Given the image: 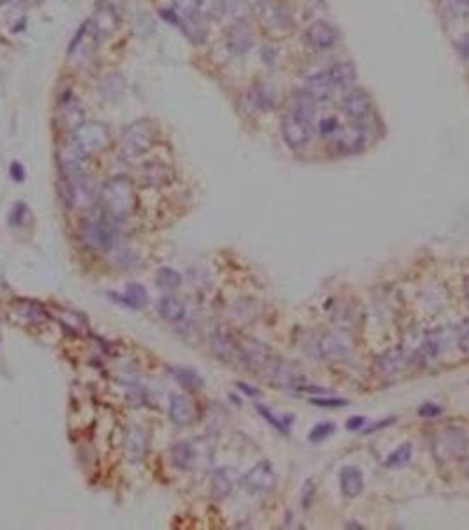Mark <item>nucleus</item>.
<instances>
[{
    "label": "nucleus",
    "mask_w": 469,
    "mask_h": 530,
    "mask_svg": "<svg viewBox=\"0 0 469 530\" xmlns=\"http://www.w3.org/2000/svg\"><path fill=\"white\" fill-rule=\"evenodd\" d=\"M341 489L348 498L358 497L363 492V474L360 468L348 465L341 472Z\"/></svg>",
    "instance_id": "24"
},
{
    "label": "nucleus",
    "mask_w": 469,
    "mask_h": 530,
    "mask_svg": "<svg viewBox=\"0 0 469 530\" xmlns=\"http://www.w3.org/2000/svg\"><path fill=\"white\" fill-rule=\"evenodd\" d=\"M27 211H29V209H27L25 203H16V205L11 209V214H9V224H11V227H20Z\"/></svg>",
    "instance_id": "45"
},
{
    "label": "nucleus",
    "mask_w": 469,
    "mask_h": 530,
    "mask_svg": "<svg viewBox=\"0 0 469 530\" xmlns=\"http://www.w3.org/2000/svg\"><path fill=\"white\" fill-rule=\"evenodd\" d=\"M280 131H282V138L286 141V146L295 150L304 149L311 141V138H313V124L300 119V117H296L291 112L286 117H282Z\"/></svg>",
    "instance_id": "9"
},
{
    "label": "nucleus",
    "mask_w": 469,
    "mask_h": 530,
    "mask_svg": "<svg viewBox=\"0 0 469 530\" xmlns=\"http://www.w3.org/2000/svg\"><path fill=\"white\" fill-rule=\"evenodd\" d=\"M169 417L177 426H189L196 419V408L187 396L173 394L169 400Z\"/></svg>",
    "instance_id": "17"
},
{
    "label": "nucleus",
    "mask_w": 469,
    "mask_h": 530,
    "mask_svg": "<svg viewBox=\"0 0 469 530\" xmlns=\"http://www.w3.org/2000/svg\"><path fill=\"white\" fill-rule=\"evenodd\" d=\"M156 143V126L150 120H136L122 132V156L128 159L140 158Z\"/></svg>",
    "instance_id": "3"
},
{
    "label": "nucleus",
    "mask_w": 469,
    "mask_h": 530,
    "mask_svg": "<svg viewBox=\"0 0 469 530\" xmlns=\"http://www.w3.org/2000/svg\"><path fill=\"white\" fill-rule=\"evenodd\" d=\"M62 311H64L66 319H64L62 315L53 313V319H57V322H60L64 327L71 329V331H76V332L85 331V320H83L76 311H67V310H62Z\"/></svg>",
    "instance_id": "39"
},
{
    "label": "nucleus",
    "mask_w": 469,
    "mask_h": 530,
    "mask_svg": "<svg viewBox=\"0 0 469 530\" xmlns=\"http://www.w3.org/2000/svg\"><path fill=\"white\" fill-rule=\"evenodd\" d=\"M411 452H413L411 443L409 442L402 443V446H399L394 452H390V456H388L387 461H385V467L388 468L402 467V465H406L407 461L411 460Z\"/></svg>",
    "instance_id": "36"
},
{
    "label": "nucleus",
    "mask_w": 469,
    "mask_h": 530,
    "mask_svg": "<svg viewBox=\"0 0 469 530\" xmlns=\"http://www.w3.org/2000/svg\"><path fill=\"white\" fill-rule=\"evenodd\" d=\"M215 13L221 16H228L234 21H242L245 16L247 0H215Z\"/></svg>",
    "instance_id": "29"
},
{
    "label": "nucleus",
    "mask_w": 469,
    "mask_h": 530,
    "mask_svg": "<svg viewBox=\"0 0 469 530\" xmlns=\"http://www.w3.org/2000/svg\"><path fill=\"white\" fill-rule=\"evenodd\" d=\"M157 311L166 322H180L185 316V306L173 295H166L160 299L157 304Z\"/></svg>",
    "instance_id": "28"
},
{
    "label": "nucleus",
    "mask_w": 469,
    "mask_h": 530,
    "mask_svg": "<svg viewBox=\"0 0 469 530\" xmlns=\"http://www.w3.org/2000/svg\"><path fill=\"white\" fill-rule=\"evenodd\" d=\"M119 221L111 220L106 212L86 216L82 227V237L85 244L94 249H110L119 237Z\"/></svg>",
    "instance_id": "2"
},
{
    "label": "nucleus",
    "mask_w": 469,
    "mask_h": 530,
    "mask_svg": "<svg viewBox=\"0 0 469 530\" xmlns=\"http://www.w3.org/2000/svg\"><path fill=\"white\" fill-rule=\"evenodd\" d=\"M8 2H11V0H0V5H4V4H8Z\"/></svg>",
    "instance_id": "56"
},
{
    "label": "nucleus",
    "mask_w": 469,
    "mask_h": 530,
    "mask_svg": "<svg viewBox=\"0 0 469 530\" xmlns=\"http://www.w3.org/2000/svg\"><path fill=\"white\" fill-rule=\"evenodd\" d=\"M311 402L314 403V405H328V406H341V405H346L344 400H311Z\"/></svg>",
    "instance_id": "50"
},
{
    "label": "nucleus",
    "mask_w": 469,
    "mask_h": 530,
    "mask_svg": "<svg viewBox=\"0 0 469 530\" xmlns=\"http://www.w3.org/2000/svg\"><path fill=\"white\" fill-rule=\"evenodd\" d=\"M101 205L103 211L110 216L111 220L122 221L132 214L138 207V196H136L134 184L131 178L123 177V175H117V177L110 178L104 184L101 195Z\"/></svg>",
    "instance_id": "1"
},
{
    "label": "nucleus",
    "mask_w": 469,
    "mask_h": 530,
    "mask_svg": "<svg viewBox=\"0 0 469 530\" xmlns=\"http://www.w3.org/2000/svg\"><path fill=\"white\" fill-rule=\"evenodd\" d=\"M23 2H32V4H37V2H41V0H23Z\"/></svg>",
    "instance_id": "55"
},
{
    "label": "nucleus",
    "mask_w": 469,
    "mask_h": 530,
    "mask_svg": "<svg viewBox=\"0 0 469 530\" xmlns=\"http://www.w3.org/2000/svg\"><path fill=\"white\" fill-rule=\"evenodd\" d=\"M148 439L147 433H145L141 428H132L129 430L128 439H125V456H128L131 461H140L143 460L145 452H147Z\"/></svg>",
    "instance_id": "27"
},
{
    "label": "nucleus",
    "mask_w": 469,
    "mask_h": 530,
    "mask_svg": "<svg viewBox=\"0 0 469 530\" xmlns=\"http://www.w3.org/2000/svg\"><path fill=\"white\" fill-rule=\"evenodd\" d=\"M57 122L66 131H76L85 122V112H83V108L80 106L78 101L73 100V97L62 100L58 103Z\"/></svg>",
    "instance_id": "14"
},
{
    "label": "nucleus",
    "mask_w": 469,
    "mask_h": 530,
    "mask_svg": "<svg viewBox=\"0 0 469 530\" xmlns=\"http://www.w3.org/2000/svg\"><path fill=\"white\" fill-rule=\"evenodd\" d=\"M362 424H365V419L358 415V417L348 419V423H346V428H348V430H357V428H360V426H362Z\"/></svg>",
    "instance_id": "49"
},
{
    "label": "nucleus",
    "mask_w": 469,
    "mask_h": 530,
    "mask_svg": "<svg viewBox=\"0 0 469 530\" xmlns=\"http://www.w3.org/2000/svg\"><path fill=\"white\" fill-rule=\"evenodd\" d=\"M86 25H88V32L92 34V38L95 41H103V39L110 38L111 34L119 29V13H117V9L113 5L103 2L95 9V13L92 14L91 20L86 21Z\"/></svg>",
    "instance_id": "10"
},
{
    "label": "nucleus",
    "mask_w": 469,
    "mask_h": 530,
    "mask_svg": "<svg viewBox=\"0 0 469 530\" xmlns=\"http://www.w3.org/2000/svg\"><path fill=\"white\" fill-rule=\"evenodd\" d=\"M330 141L339 154H357L365 147V129L357 124L341 126Z\"/></svg>",
    "instance_id": "12"
},
{
    "label": "nucleus",
    "mask_w": 469,
    "mask_h": 530,
    "mask_svg": "<svg viewBox=\"0 0 469 530\" xmlns=\"http://www.w3.org/2000/svg\"><path fill=\"white\" fill-rule=\"evenodd\" d=\"M317 350L326 359H342L350 354V348L346 345L344 340H341L335 334H323L321 340L317 341Z\"/></svg>",
    "instance_id": "26"
},
{
    "label": "nucleus",
    "mask_w": 469,
    "mask_h": 530,
    "mask_svg": "<svg viewBox=\"0 0 469 530\" xmlns=\"http://www.w3.org/2000/svg\"><path fill=\"white\" fill-rule=\"evenodd\" d=\"M202 5L203 0H173V13L177 14L178 21H180L182 18L200 13Z\"/></svg>",
    "instance_id": "37"
},
{
    "label": "nucleus",
    "mask_w": 469,
    "mask_h": 530,
    "mask_svg": "<svg viewBox=\"0 0 469 530\" xmlns=\"http://www.w3.org/2000/svg\"><path fill=\"white\" fill-rule=\"evenodd\" d=\"M276 359L274 352L265 343L258 340H239V348H237V362L247 371L256 373V375H263L267 371L268 366L272 365V360Z\"/></svg>",
    "instance_id": "5"
},
{
    "label": "nucleus",
    "mask_w": 469,
    "mask_h": 530,
    "mask_svg": "<svg viewBox=\"0 0 469 530\" xmlns=\"http://www.w3.org/2000/svg\"><path fill=\"white\" fill-rule=\"evenodd\" d=\"M341 129V124L337 122V119H333V117H330V119H325V120H321L320 122V132H321V137L325 138V140H332L335 135H337V131Z\"/></svg>",
    "instance_id": "42"
},
{
    "label": "nucleus",
    "mask_w": 469,
    "mask_h": 530,
    "mask_svg": "<svg viewBox=\"0 0 469 530\" xmlns=\"http://www.w3.org/2000/svg\"><path fill=\"white\" fill-rule=\"evenodd\" d=\"M258 411H259V414L263 415V417L267 419L268 423L272 424V426L277 428V430H279V431H288V423H286V419L276 417V415L272 414V412L268 411V408H265V406H261V405H258Z\"/></svg>",
    "instance_id": "43"
},
{
    "label": "nucleus",
    "mask_w": 469,
    "mask_h": 530,
    "mask_svg": "<svg viewBox=\"0 0 469 530\" xmlns=\"http://www.w3.org/2000/svg\"><path fill=\"white\" fill-rule=\"evenodd\" d=\"M457 2H461L462 5H468V8H469V0H457Z\"/></svg>",
    "instance_id": "54"
},
{
    "label": "nucleus",
    "mask_w": 469,
    "mask_h": 530,
    "mask_svg": "<svg viewBox=\"0 0 469 530\" xmlns=\"http://www.w3.org/2000/svg\"><path fill=\"white\" fill-rule=\"evenodd\" d=\"M111 299H115L120 304L132 308V310H141V308H145L148 304V294L147 290H145V286L140 285V283H129V285L125 286L123 294H115V292H113Z\"/></svg>",
    "instance_id": "22"
},
{
    "label": "nucleus",
    "mask_w": 469,
    "mask_h": 530,
    "mask_svg": "<svg viewBox=\"0 0 469 530\" xmlns=\"http://www.w3.org/2000/svg\"><path fill=\"white\" fill-rule=\"evenodd\" d=\"M156 283L163 290H175L182 283V276L175 269L169 267H160L156 274Z\"/></svg>",
    "instance_id": "34"
},
{
    "label": "nucleus",
    "mask_w": 469,
    "mask_h": 530,
    "mask_svg": "<svg viewBox=\"0 0 469 530\" xmlns=\"http://www.w3.org/2000/svg\"><path fill=\"white\" fill-rule=\"evenodd\" d=\"M328 76L335 89H348L357 82V67L350 60H337L330 66Z\"/></svg>",
    "instance_id": "23"
},
{
    "label": "nucleus",
    "mask_w": 469,
    "mask_h": 530,
    "mask_svg": "<svg viewBox=\"0 0 469 530\" xmlns=\"http://www.w3.org/2000/svg\"><path fill=\"white\" fill-rule=\"evenodd\" d=\"M406 362L407 356L402 352V348H395V350H388V352L381 354L376 359V371L381 377H392L395 373H399L406 366Z\"/></svg>",
    "instance_id": "20"
},
{
    "label": "nucleus",
    "mask_w": 469,
    "mask_h": 530,
    "mask_svg": "<svg viewBox=\"0 0 469 530\" xmlns=\"http://www.w3.org/2000/svg\"><path fill=\"white\" fill-rule=\"evenodd\" d=\"M252 103L259 108V110H270L276 104V100H274V94H272L268 89L265 87H256L254 92H252Z\"/></svg>",
    "instance_id": "40"
},
{
    "label": "nucleus",
    "mask_w": 469,
    "mask_h": 530,
    "mask_svg": "<svg viewBox=\"0 0 469 530\" xmlns=\"http://www.w3.org/2000/svg\"><path fill=\"white\" fill-rule=\"evenodd\" d=\"M314 492H316V486L313 485V481L309 479L304 485V489H302V495H304V497H302V504H304L305 509L311 505V500L314 498Z\"/></svg>",
    "instance_id": "46"
},
{
    "label": "nucleus",
    "mask_w": 469,
    "mask_h": 530,
    "mask_svg": "<svg viewBox=\"0 0 469 530\" xmlns=\"http://www.w3.org/2000/svg\"><path fill=\"white\" fill-rule=\"evenodd\" d=\"M342 110H344L346 117L353 122V124L360 126L365 129L367 122L374 117V108H372V100L362 89H354L350 94H346L342 100Z\"/></svg>",
    "instance_id": "8"
},
{
    "label": "nucleus",
    "mask_w": 469,
    "mask_h": 530,
    "mask_svg": "<svg viewBox=\"0 0 469 530\" xmlns=\"http://www.w3.org/2000/svg\"><path fill=\"white\" fill-rule=\"evenodd\" d=\"M392 423H395V417L387 419V421H379V423H376V426H369V428H367V430H365V433H374L376 430H379V428H387V426H390Z\"/></svg>",
    "instance_id": "51"
},
{
    "label": "nucleus",
    "mask_w": 469,
    "mask_h": 530,
    "mask_svg": "<svg viewBox=\"0 0 469 530\" xmlns=\"http://www.w3.org/2000/svg\"><path fill=\"white\" fill-rule=\"evenodd\" d=\"M420 414L422 415H429V417H432V415H440L441 414V406L437 405H424L422 408H420Z\"/></svg>",
    "instance_id": "48"
},
{
    "label": "nucleus",
    "mask_w": 469,
    "mask_h": 530,
    "mask_svg": "<svg viewBox=\"0 0 469 530\" xmlns=\"http://www.w3.org/2000/svg\"><path fill=\"white\" fill-rule=\"evenodd\" d=\"M333 91H335V85L330 80L328 71L326 73H317V75H313L311 78L307 80L305 83V94H309L313 97L314 101H326L332 97Z\"/></svg>",
    "instance_id": "21"
},
{
    "label": "nucleus",
    "mask_w": 469,
    "mask_h": 530,
    "mask_svg": "<svg viewBox=\"0 0 469 530\" xmlns=\"http://www.w3.org/2000/svg\"><path fill=\"white\" fill-rule=\"evenodd\" d=\"M210 347H212V350H214V354L219 359L230 362V360L237 359L239 340L226 329H215L212 336H210Z\"/></svg>",
    "instance_id": "16"
},
{
    "label": "nucleus",
    "mask_w": 469,
    "mask_h": 530,
    "mask_svg": "<svg viewBox=\"0 0 469 530\" xmlns=\"http://www.w3.org/2000/svg\"><path fill=\"white\" fill-rule=\"evenodd\" d=\"M254 11L267 29H284L289 23L288 11L276 0H265Z\"/></svg>",
    "instance_id": "15"
},
{
    "label": "nucleus",
    "mask_w": 469,
    "mask_h": 530,
    "mask_svg": "<svg viewBox=\"0 0 469 530\" xmlns=\"http://www.w3.org/2000/svg\"><path fill=\"white\" fill-rule=\"evenodd\" d=\"M231 492V481L228 477V474L224 470H217L214 474V479H212V493L214 497L224 498L228 497Z\"/></svg>",
    "instance_id": "38"
},
{
    "label": "nucleus",
    "mask_w": 469,
    "mask_h": 530,
    "mask_svg": "<svg viewBox=\"0 0 469 530\" xmlns=\"http://www.w3.org/2000/svg\"><path fill=\"white\" fill-rule=\"evenodd\" d=\"M180 30L184 32V36L189 39L193 45H202L205 43L206 36H208V30H206V18L203 16V13L191 14L187 18H182L180 21Z\"/></svg>",
    "instance_id": "18"
},
{
    "label": "nucleus",
    "mask_w": 469,
    "mask_h": 530,
    "mask_svg": "<svg viewBox=\"0 0 469 530\" xmlns=\"http://www.w3.org/2000/svg\"><path fill=\"white\" fill-rule=\"evenodd\" d=\"M457 345L462 352L469 354V322L462 323L461 327L457 329Z\"/></svg>",
    "instance_id": "44"
},
{
    "label": "nucleus",
    "mask_w": 469,
    "mask_h": 530,
    "mask_svg": "<svg viewBox=\"0 0 469 530\" xmlns=\"http://www.w3.org/2000/svg\"><path fill=\"white\" fill-rule=\"evenodd\" d=\"M171 178V170H169L168 166L159 165V163L148 165L143 172V181L148 186H165Z\"/></svg>",
    "instance_id": "33"
},
{
    "label": "nucleus",
    "mask_w": 469,
    "mask_h": 530,
    "mask_svg": "<svg viewBox=\"0 0 469 530\" xmlns=\"http://www.w3.org/2000/svg\"><path fill=\"white\" fill-rule=\"evenodd\" d=\"M9 175H11V178L14 181V183H23L25 181V170H23V166H21V163L14 161L11 163V166H9Z\"/></svg>",
    "instance_id": "47"
},
{
    "label": "nucleus",
    "mask_w": 469,
    "mask_h": 530,
    "mask_svg": "<svg viewBox=\"0 0 469 530\" xmlns=\"http://www.w3.org/2000/svg\"><path fill=\"white\" fill-rule=\"evenodd\" d=\"M242 485L245 486L249 492L267 493L276 488L277 476L276 472H274V468H272L267 461H261V463L254 465V467L242 477Z\"/></svg>",
    "instance_id": "11"
},
{
    "label": "nucleus",
    "mask_w": 469,
    "mask_h": 530,
    "mask_svg": "<svg viewBox=\"0 0 469 530\" xmlns=\"http://www.w3.org/2000/svg\"><path fill=\"white\" fill-rule=\"evenodd\" d=\"M305 41L314 50H328L339 41V30L328 21L317 20L305 30Z\"/></svg>",
    "instance_id": "13"
},
{
    "label": "nucleus",
    "mask_w": 469,
    "mask_h": 530,
    "mask_svg": "<svg viewBox=\"0 0 469 530\" xmlns=\"http://www.w3.org/2000/svg\"><path fill=\"white\" fill-rule=\"evenodd\" d=\"M333 431H335V424L332 421H325V423L316 424L313 430L309 431V440L311 442H323V440L332 435Z\"/></svg>",
    "instance_id": "41"
},
{
    "label": "nucleus",
    "mask_w": 469,
    "mask_h": 530,
    "mask_svg": "<svg viewBox=\"0 0 469 530\" xmlns=\"http://www.w3.org/2000/svg\"><path fill=\"white\" fill-rule=\"evenodd\" d=\"M464 290H466V297L469 299V278H466V283H464Z\"/></svg>",
    "instance_id": "52"
},
{
    "label": "nucleus",
    "mask_w": 469,
    "mask_h": 530,
    "mask_svg": "<svg viewBox=\"0 0 469 530\" xmlns=\"http://www.w3.org/2000/svg\"><path fill=\"white\" fill-rule=\"evenodd\" d=\"M263 377L270 385H276L280 389H304L305 377L300 368L291 362V360L276 357L268 366Z\"/></svg>",
    "instance_id": "6"
},
{
    "label": "nucleus",
    "mask_w": 469,
    "mask_h": 530,
    "mask_svg": "<svg viewBox=\"0 0 469 530\" xmlns=\"http://www.w3.org/2000/svg\"><path fill=\"white\" fill-rule=\"evenodd\" d=\"M316 112H317V101H314L313 97L305 92H302L300 95H296L295 103H293L291 113H295L296 117H300V119L307 120L313 124V120L316 119Z\"/></svg>",
    "instance_id": "31"
},
{
    "label": "nucleus",
    "mask_w": 469,
    "mask_h": 530,
    "mask_svg": "<svg viewBox=\"0 0 469 530\" xmlns=\"http://www.w3.org/2000/svg\"><path fill=\"white\" fill-rule=\"evenodd\" d=\"M464 50H466V57H469V38H468V41L464 43Z\"/></svg>",
    "instance_id": "53"
},
{
    "label": "nucleus",
    "mask_w": 469,
    "mask_h": 530,
    "mask_svg": "<svg viewBox=\"0 0 469 530\" xmlns=\"http://www.w3.org/2000/svg\"><path fill=\"white\" fill-rule=\"evenodd\" d=\"M173 375H175V378H177L178 382H180L182 385H184L185 389H191V391H196V389H202V385H203V380L202 377L197 375L194 369L191 368H173Z\"/></svg>",
    "instance_id": "35"
},
{
    "label": "nucleus",
    "mask_w": 469,
    "mask_h": 530,
    "mask_svg": "<svg viewBox=\"0 0 469 530\" xmlns=\"http://www.w3.org/2000/svg\"><path fill=\"white\" fill-rule=\"evenodd\" d=\"M252 46V32L245 21H234L228 32V48L233 54H245Z\"/></svg>",
    "instance_id": "19"
},
{
    "label": "nucleus",
    "mask_w": 469,
    "mask_h": 530,
    "mask_svg": "<svg viewBox=\"0 0 469 530\" xmlns=\"http://www.w3.org/2000/svg\"><path fill=\"white\" fill-rule=\"evenodd\" d=\"M12 313L27 323L37 322L45 316V310L39 304L34 303V301H25V299L12 304Z\"/></svg>",
    "instance_id": "30"
},
{
    "label": "nucleus",
    "mask_w": 469,
    "mask_h": 530,
    "mask_svg": "<svg viewBox=\"0 0 469 530\" xmlns=\"http://www.w3.org/2000/svg\"><path fill=\"white\" fill-rule=\"evenodd\" d=\"M444 345V334L441 331H432L425 336V340L420 345L418 352L415 354L420 359V362H431V360L437 359L443 350Z\"/></svg>",
    "instance_id": "25"
},
{
    "label": "nucleus",
    "mask_w": 469,
    "mask_h": 530,
    "mask_svg": "<svg viewBox=\"0 0 469 530\" xmlns=\"http://www.w3.org/2000/svg\"><path fill=\"white\" fill-rule=\"evenodd\" d=\"M173 465L182 470H191L196 468L200 463L212 460V448L205 440H196V442H180L177 443L171 451Z\"/></svg>",
    "instance_id": "7"
},
{
    "label": "nucleus",
    "mask_w": 469,
    "mask_h": 530,
    "mask_svg": "<svg viewBox=\"0 0 469 530\" xmlns=\"http://www.w3.org/2000/svg\"><path fill=\"white\" fill-rule=\"evenodd\" d=\"M123 89H125V80L120 73H111L101 82V94L104 95V100L115 101L122 95Z\"/></svg>",
    "instance_id": "32"
},
{
    "label": "nucleus",
    "mask_w": 469,
    "mask_h": 530,
    "mask_svg": "<svg viewBox=\"0 0 469 530\" xmlns=\"http://www.w3.org/2000/svg\"><path fill=\"white\" fill-rule=\"evenodd\" d=\"M111 135L110 129L103 122H83L76 131L73 132V143L83 159L95 152L106 149L110 146Z\"/></svg>",
    "instance_id": "4"
}]
</instances>
